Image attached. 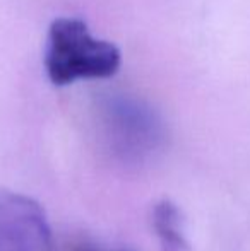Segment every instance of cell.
<instances>
[{
	"label": "cell",
	"instance_id": "1",
	"mask_svg": "<svg viewBox=\"0 0 250 251\" xmlns=\"http://www.w3.org/2000/svg\"><path fill=\"white\" fill-rule=\"evenodd\" d=\"M122 53L110 41L91 34L77 17H58L52 23L45 47V70L55 86L79 79H107L117 74Z\"/></svg>",
	"mask_w": 250,
	"mask_h": 251
},
{
	"label": "cell",
	"instance_id": "2",
	"mask_svg": "<svg viewBox=\"0 0 250 251\" xmlns=\"http://www.w3.org/2000/svg\"><path fill=\"white\" fill-rule=\"evenodd\" d=\"M100 123L108 151L125 166L149 162L165 146L160 115L136 98L113 94L100 104Z\"/></svg>",
	"mask_w": 250,
	"mask_h": 251
},
{
	"label": "cell",
	"instance_id": "3",
	"mask_svg": "<svg viewBox=\"0 0 250 251\" xmlns=\"http://www.w3.org/2000/svg\"><path fill=\"white\" fill-rule=\"evenodd\" d=\"M0 251H57L54 232L38 201L0 190Z\"/></svg>",
	"mask_w": 250,
	"mask_h": 251
},
{
	"label": "cell",
	"instance_id": "4",
	"mask_svg": "<svg viewBox=\"0 0 250 251\" xmlns=\"http://www.w3.org/2000/svg\"><path fill=\"white\" fill-rule=\"evenodd\" d=\"M153 227L163 251H190L184 231V219L173 201L163 200L154 205Z\"/></svg>",
	"mask_w": 250,
	"mask_h": 251
}]
</instances>
